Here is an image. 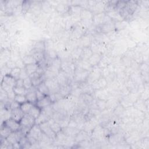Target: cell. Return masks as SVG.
<instances>
[{
  "label": "cell",
  "instance_id": "277c9868",
  "mask_svg": "<svg viewBox=\"0 0 149 149\" xmlns=\"http://www.w3.org/2000/svg\"><path fill=\"white\" fill-rule=\"evenodd\" d=\"M82 8L79 5H71L69 6L68 13L72 22L78 23L81 20L80 13Z\"/></svg>",
  "mask_w": 149,
  "mask_h": 149
},
{
  "label": "cell",
  "instance_id": "8d00e7d4",
  "mask_svg": "<svg viewBox=\"0 0 149 149\" xmlns=\"http://www.w3.org/2000/svg\"><path fill=\"white\" fill-rule=\"evenodd\" d=\"M41 112V109L36 106V105H34L33 107L31 108L30 111L29 112V114L32 117H33L35 119L40 115Z\"/></svg>",
  "mask_w": 149,
  "mask_h": 149
},
{
  "label": "cell",
  "instance_id": "6f0895ef",
  "mask_svg": "<svg viewBox=\"0 0 149 149\" xmlns=\"http://www.w3.org/2000/svg\"><path fill=\"white\" fill-rule=\"evenodd\" d=\"M68 126L69 127H75V128H78V123L77 122L72 118L70 117V120L69 122V123H68Z\"/></svg>",
  "mask_w": 149,
  "mask_h": 149
},
{
  "label": "cell",
  "instance_id": "cb8c5ba5",
  "mask_svg": "<svg viewBox=\"0 0 149 149\" xmlns=\"http://www.w3.org/2000/svg\"><path fill=\"white\" fill-rule=\"evenodd\" d=\"M1 81H3L7 84L10 86L12 87H14L16 86V79L14 78L13 76H12L10 74L4 76L3 77H2Z\"/></svg>",
  "mask_w": 149,
  "mask_h": 149
},
{
  "label": "cell",
  "instance_id": "f907efd6",
  "mask_svg": "<svg viewBox=\"0 0 149 149\" xmlns=\"http://www.w3.org/2000/svg\"><path fill=\"white\" fill-rule=\"evenodd\" d=\"M14 100L16 101V102H17L18 103H19L20 104H22L27 101L26 96L24 95H16L15 97L14 98Z\"/></svg>",
  "mask_w": 149,
  "mask_h": 149
},
{
  "label": "cell",
  "instance_id": "ba28073f",
  "mask_svg": "<svg viewBox=\"0 0 149 149\" xmlns=\"http://www.w3.org/2000/svg\"><path fill=\"white\" fill-rule=\"evenodd\" d=\"M44 83L48 88L50 94L59 92L60 86L58 83L56 77L52 79H45Z\"/></svg>",
  "mask_w": 149,
  "mask_h": 149
},
{
  "label": "cell",
  "instance_id": "f546056e",
  "mask_svg": "<svg viewBox=\"0 0 149 149\" xmlns=\"http://www.w3.org/2000/svg\"><path fill=\"white\" fill-rule=\"evenodd\" d=\"M12 130L6 125H3V123L1 124V130H0V134L1 138L6 139L7 137L12 133Z\"/></svg>",
  "mask_w": 149,
  "mask_h": 149
},
{
  "label": "cell",
  "instance_id": "484cf974",
  "mask_svg": "<svg viewBox=\"0 0 149 149\" xmlns=\"http://www.w3.org/2000/svg\"><path fill=\"white\" fill-rule=\"evenodd\" d=\"M93 13L87 9L82 8L80 13V19L81 20H91L93 19Z\"/></svg>",
  "mask_w": 149,
  "mask_h": 149
},
{
  "label": "cell",
  "instance_id": "44dd1931",
  "mask_svg": "<svg viewBox=\"0 0 149 149\" xmlns=\"http://www.w3.org/2000/svg\"><path fill=\"white\" fill-rule=\"evenodd\" d=\"M62 130L66 136L69 137H75V136L80 130L77 128L72 127L69 126H66L64 128H62Z\"/></svg>",
  "mask_w": 149,
  "mask_h": 149
},
{
  "label": "cell",
  "instance_id": "e7e4bbea",
  "mask_svg": "<svg viewBox=\"0 0 149 149\" xmlns=\"http://www.w3.org/2000/svg\"><path fill=\"white\" fill-rule=\"evenodd\" d=\"M29 77V75L27 74L25 69H21V72H20V77L19 79H24L25 78H27Z\"/></svg>",
  "mask_w": 149,
  "mask_h": 149
},
{
  "label": "cell",
  "instance_id": "94428289",
  "mask_svg": "<svg viewBox=\"0 0 149 149\" xmlns=\"http://www.w3.org/2000/svg\"><path fill=\"white\" fill-rule=\"evenodd\" d=\"M16 67L20 68V69H24L25 68V64L23 62L22 59H19L17 61H16Z\"/></svg>",
  "mask_w": 149,
  "mask_h": 149
},
{
  "label": "cell",
  "instance_id": "836d02e7",
  "mask_svg": "<svg viewBox=\"0 0 149 149\" xmlns=\"http://www.w3.org/2000/svg\"><path fill=\"white\" fill-rule=\"evenodd\" d=\"M49 119L50 118L49 116H48L47 115H46L45 114L41 112V113L40 114V115L35 119V124L40 125V124L44 122L48 121Z\"/></svg>",
  "mask_w": 149,
  "mask_h": 149
},
{
  "label": "cell",
  "instance_id": "9c48e42d",
  "mask_svg": "<svg viewBox=\"0 0 149 149\" xmlns=\"http://www.w3.org/2000/svg\"><path fill=\"white\" fill-rule=\"evenodd\" d=\"M39 126H40L42 132L48 136L49 138H51L52 140H53L54 141V140L56 138V133L51 129L48 121L44 122V123L40 124Z\"/></svg>",
  "mask_w": 149,
  "mask_h": 149
},
{
  "label": "cell",
  "instance_id": "003e7915",
  "mask_svg": "<svg viewBox=\"0 0 149 149\" xmlns=\"http://www.w3.org/2000/svg\"><path fill=\"white\" fill-rule=\"evenodd\" d=\"M16 86L17 87H23V79H18L16 80Z\"/></svg>",
  "mask_w": 149,
  "mask_h": 149
},
{
  "label": "cell",
  "instance_id": "681fc988",
  "mask_svg": "<svg viewBox=\"0 0 149 149\" xmlns=\"http://www.w3.org/2000/svg\"><path fill=\"white\" fill-rule=\"evenodd\" d=\"M52 8L51 5L48 1H42L41 3V9L45 12H48L50 11L51 8Z\"/></svg>",
  "mask_w": 149,
  "mask_h": 149
},
{
  "label": "cell",
  "instance_id": "9f6ffc18",
  "mask_svg": "<svg viewBox=\"0 0 149 149\" xmlns=\"http://www.w3.org/2000/svg\"><path fill=\"white\" fill-rule=\"evenodd\" d=\"M126 1H118L116 5L115 9L118 12L122 8H123L126 6Z\"/></svg>",
  "mask_w": 149,
  "mask_h": 149
},
{
  "label": "cell",
  "instance_id": "f1b7e54d",
  "mask_svg": "<svg viewBox=\"0 0 149 149\" xmlns=\"http://www.w3.org/2000/svg\"><path fill=\"white\" fill-rule=\"evenodd\" d=\"M90 48L93 53H97L101 55V43L94 40L91 42Z\"/></svg>",
  "mask_w": 149,
  "mask_h": 149
},
{
  "label": "cell",
  "instance_id": "7bdbcfd3",
  "mask_svg": "<svg viewBox=\"0 0 149 149\" xmlns=\"http://www.w3.org/2000/svg\"><path fill=\"white\" fill-rule=\"evenodd\" d=\"M49 98L52 101V103L57 102L58 101H59L60 100L62 99L63 98H64L59 92H56L55 93H52V94H50L49 95Z\"/></svg>",
  "mask_w": 149,
  "mask_h": 149
},
{
  "label": "cell",
  "instance_id": "7402d4cb",
  "mask_svg": "<svg viewBox=\"0 0 149 149\" xmlns=\"http://www.w3.org/2000/svg\"><path fill=\"white\" fill-rule=\"evenodd\" d=\"M52 104L49 96V95H46L44 98H43L42 99L38 100L37 101L36 105L38 107H39L40 108L42 109L45 107H47L48 105H50Z\"/></svg>",
  "mask_w": 149,
  "mask_h": 149
},
{
  "label": "cell",
  "instance_id": "8fae6325",
  "mask_svg": "<svg viewBox=\"0 0 149 149\" xmlns=\"http://www.w3.org/2000/svg\"><path fill=\"white\" fill-rule=\"evenodd\" d=\"M94 40V38L93 34H85L79 39L80 43L81 45L80 47H82V48L89 47Z\"/></svg>",
  "mask_w": 149,
  "mask_h": 149
},
{
  "label": "cell",
  "instance_id": "603a6c76",
  "mask_svg": "<svg viewBox=\"0 0 149 149\" xmlns=\"http://www.w3.org/2000/svg\"><path fill=\"white\" fill-rule=\"evenodd\" d=\"M80 88L82 91V93H86L93 95L94 90L91 87V84H87L86 82H84L80 84Z\"/></svg>",
  "mask_w": 149,
  "mask_h": 149
},
{
  "label": "cell",
  "instance_id": "b9f144b4",
  "mask_svg": "<svg viewBox=\"0 0 149 149\" xmlns=\"http://www.w3.org/2000/svg\"><path fill=\"white\" fill-rule=\"evenodd\" d=\"M37 63H39L45 59L44 52H36L32 54Z\"/></svg>",
  "mask_w": 149,
  "mask_h": 149
},
{
  "label": "cell",
  "instance_id": "680465c9",
  "mask_svg": "<svg viewBox=\"0 0 149 149\" xmlns=\"http://www.w3.org/2000/svg\"><path fill=\"white\" fill-rule=\"evenodd\" d=\"M9 68L12 69L15 68H16V61L12 60V59H10L9 61H8L6 64H5Z\"/></svg>",
  "mask_w": 149,
  "mask_h": 149
},
{
  "label": "cell",
  "instance_id": "d4e9b609",
  "mask_svg": "<svg viewBox=\"0 0 149 149\" xmlns=\"http://www.w3.org/2000/svg\"><path fill=\"white\" fill-rule=\"evenodd\" d=\"M45 49V43L44 41H37L34 45V48L31 51L33 52L31 55L36 52H44Z\"/></svg>",
  "mask_w": 149,
  "mask_h": 149
},
{
  "label": "cell",
  "instance_id": "816d5d0a",
  "mask_svg": "<svg viewBox=\"0 0 149 149\" xmlns=\"http://www.w3.org/2000/svg\"><path fill=\"white\" fill-rule=\"evenodd\" d=\"M81 94H82V91H81L80 87H77V88L72 89L70 94H71L77 98H79Z\"/></svg>",
  "mask_w": 149,
  "mask_h": 149
},
{
  "label": "cell",
  "instance_id": "83f0119b",
  "mask_svg": "<svg viewBox=\"0 0 149 149\" xmlns=\"http://www.w3.org/2000/svg\"><path fill=\"white\" fill-rule=\"evenodd\" d=\"M48 122L50 125V126L52 130L56 134L62 130V127L59 123L56 122L53 118H50L48 120Z\"/></svg>",
  "mask_w": 149,
  "mask_h": 149
},
{
  "label": "cell",
  "instance_id": "4316f807",
  "mask_svg": "<svg viewBox=\"0 0 149 149\" xmlns=\"http://www.w3.org/2000/svg\"><path fill=\"white\" fill-rule=\"evenodd\" d=\"M72 87L70 84H67L62 86H60L59 92L65 98L70 94Z\"/></svg>",
  "mask_w": 149,
  "mask_h": 149
},
{
  "label": "cell",
  "instance_id": "3957f363",
  "mask_svg": "<svg viewBox=\"0 0 149 149\" xmlns=\"http://www.w3.org/2000/svg\"><path fill=\"white\" fill-rule=\"evenodd\" d=\"M90 72V71L85 70L80 68L76 67L73 81L80 83L86 82Z\"/></svg>",
  "mask_w": 149,
  "mask_h": 149
},
{
  "label": "cell",
  "instance_id": "d590c367",
  "mask_svg": "<svg viewBox=\"0 0 149 149\" xmlns=\"http://www.w3.org/2000/svg\"><path fill=\"white\" fill-rule=\"evenodd\" d=\"M118 1H107L105 6V13L115 9Z\"/></svg>",
  "mask_w": 149,
  "mask_h": 149
},
{
  "label": "cell",
  "instance_id": "d6986e66",
  "mask_svg": "<svg viewBox=\"0 0 149 149\" xmlns=\"http://www.w3.org/2000/svg\"><path fill=\"white\" fill-rule=\"evenodd\" d=\"M101 58H102L101 55L97 53H93L87 61L89 62V63L94 68L98 66V63L101 61Z\"/></svg>",
  "mask_w": 149,
  "mask_h": 149
},
{
  "label": "cell",
  "instance_id": "91938a15",
  "mask_svg": "<svg viewBox=\"0 0 149 149\" xmlns=\"http://www.w3.org/2000/svg\"><path fill=\"white\" fill-rule=\"evenodd\" d=\"M130 26L133 29L137 30V29H139V27L140 26V23L138 21L134 20H132L131 22H130Z\"/></svg>",
  "mask_w": 149,
  "mask_h": 149
},
{
  "label": "cell",
  "instance_id": "5b68a950",
  "mask_svg": "<svg viewBox=\"0 0 149 149\" xmlns=\"http://www.w3.org/2000/svg\"><path fill=\"white\" fill-rule=\"evenodd\" d=\"M105 136V128L100 125L96 126L91 133V137L97 141L103 140Z\"/></svg>",
  "mask_w": 149,
  "mask_h": 149
},
{
  "label": "cell",
  "instance_id": "30bf717a",
  "mask_svg": "<svg viewBox=\"0 0 149 149\" xmlns=\"http://www.w3.org/2000/svg\"><path fill=\"white\" fill-rule=\"evenodd\" d=\"M91 85L93 90L95 91L106 88L108 85V82L105 77L101 76L100 78H99Z\"/></svg>",
  "mask_w": 149,
  "mask_h": 149
},
{
  "label": "cell",
  "instance_id": "4fadbf2b",
  "mask_svg": "<svg viewBox=\"0 0 149 149\" xmlns=\"http://www.w3.org/2000/svg\"><path fill=\"white\" fill-rule=\"evenodd\" d=\"M106 16L107 15L105 12L93 14V24L94 26H97L103 24L105 22Z\"/></svg>",
  "mask_w": 149,
  "mask_h": 149
},
{
  "label": "cell",
  "instance_id": "7a4b0ae2",
  "mask_svg": "<svg viewBox=\"0 0 149 149\" xmlns=\"http://www.w3.org/2000/svg\"><path fill=\"white\" fill-rule=\"evenodd\" d=\"M20 130L26 136L32 126L35 125V119L29 113H25L20 121Z\"/></svg>",
  "mask_w": 149,
  "mask_h": 149
},
{
  "label": "cell",
  "instance_id": "ab89813d",
  "mask_svg": "<svg viewBox=\"0 0 149 149\" xmlns=\"http://www.w3.org/2000/svg\"><path fill=\"white\" fill-rule=\"evenodd\" d=\"M36 88L37 90H38L40 92H41L42 93H43L45 95H49L50 94L49 90L48 88L47 87V86H46V84H45L44 81L41 83L40 85H38L36 87Z\"/></svg>",
  "mask_w": 149,
  "mask_h": 149
},
{
  "label": "cell",
  "instance_id": "7c38bea8",
  "mask_svg": "<svg viewBox=\"0 0 149 149\" xmlns=\"http://www.w3.org/2000/svg\"><path fill=\"white\" fill-rule=\"evenodd\" d=\"M3 125L8 126L12 132H16L20 129V124L19 122H17L15 120H14L12 118H10L3 123Z\"/></svg>",
  "mask_w": 149,
  "mask_h": 149
},
{
  "label": "cell",
  "instance_id": "e0dca14e",
  "mask_svg": "<svg viewBox=\"0 0 149 149\" xmlns=\"http://www.w3.org/2000/svg\"><path fill=\"white\" fill-rule=\"evenodd\" d=\"M107 1H97V3L93 9V14L105 12V6Z\"/></svg>",
  "mask_w": 149,
  "mask_h": 149
},
{
  "label": "cell",
  "instance_id": "60d3db41",
  "mask_svg": "<svg viewBox=\"0 0 149 149\" xmlns=\"http://www.w3.org/2000/svg\"><path fill=\"white\" fill-rule=\"evenodd\" d=\"M31 5V1H23L22 3V13L23 14H26L28 11L30 9Z\"/></svg>",
  "mask_w": 149,
  "mask_h": 149
},
{
  "label": "cell",
  "instance_id": "5bb4252c",
  "mask_svg": "<svg viewBox=\"0 0 149 149\" xmlns=\"http://www.w3.org/2000/svg\"><path fill=\"white\" fill-rule=\"evenodd\" d=\"M91 138V134L84 131V130H80L75 136L74 140L76 143H80L84 140H90Z\"/></svg>",
  "mask_w": 149,
  "mask_h": 149
},
{
  "label": "cell",
  "instance_id": "4dcf8cb0",
  "mask_svg": "<svg viewBox=\"0 0 149 149\" xmlns=\"http://www.w3.org/2000/svg\"><path fill=\"white\" fill-rule=\"evenodd\" d=\"M127 25V22L125 20L122 21L114 22V26L115 31H121L125 29Z\"/></svg>",
  "mask_w": 149,
  "mask_h": 149
},
{
  "label": "cell",
  "instance_id": "ac0fdd59",
  "mask_svg": "<svg viewBox=\"0 0 149 149\" xmlns=\"http://www.w3.org/2000/svg\"><path fill=\"white\" fill-rule=\"evenodd\" d=\"M105 14L113 22H116V21H122L124 19L123 17L121 16L120 15L119 12L116 10V9L112 10L111 11L106 12Z\"/></svg>",
  "mask_w": 149,
  "mask_h": 149
},
{
  "label": "cell",
  "instance_id": "2e32d148",
  "mask_svg": "<svg viewBox=\"0 0 149 149\" xmlns=\"http://www.w3.org/2000/svg\"><path fill=\"white\" fill-rule=\"evenodd\" d=\"M24 114L25 113L22 111L21 108L19 107L18 108H16L11 111V118L20 122Z\"/></svg>",
  "mask_w": 149,
  "mask_h": 149
},
{
  "label": "cell",
  "instance_id": "d6a6232c",
  "mask_svg": "<svg viewBox=\"0 0 149 149\" xmlns=\"http://www.w3.org/2000/svg\"><path fill=\"white\" fill-rule=\"evenodd\" d=\"M93 54L92 51L91 50L90 47H83L82 48V53L80 59L83 60H88V58L91 56Z\"/></svg>",
  "mask_w": 149,
  "mask_h": 149
},
{
  "label": "cell",
  "instance_id": "74e56055",
  "mask_svg": "<svg viewBox=\"0 0 149 149\" xmlns=\"http://www.w3.org/2000/svg\"><path fill=\"white\" fill-rule=\"evenodd\" d=\"M33 105L34 104L33 103L29 101H26L20 104V108L24 113H29V111H30L31 108L33 107Z\"/></svg>",
  "mask_w": 149,
  "mask_h": 149
},
{
  "label": "cell",
  "instance_id": "c3c4849f",
  "mask_svg": "<svg viewBox=\"0 0 149 149\" xmlns=\"http://www.w3.org/2000/svg\"><path fill=\"white\" fill-rule=\"evenodd\" d=\"M20 72H21V69L16 67L11 70L10 74L17 80V79H19Z\"/></svg>",
  "mask_w": 149,
  "mask_h": 149
},
{
  "label": "cell",
  "instance_id": "be15d7a7",
  "mask_svg": "<svg viewBox=\"0 0 149 149\" xmlns=\"http://www.w3.org/2000/svg\"><path fill=\"white\" fill-rule=\"evenodd\" d=\"M36 97H37V101L42 99L43 98H44V97L46 96L45 95H44L43 93H42L41 92H40V91L38 90H37V88H36Z\"/></svg>",
  "mask_w": 149,
  "mask_h": 149
},
{
  "label": "cell",
  "instance_id": "bcb514c9",
  "mask_svg": "<svg viewBox=\"0 0 149 149\" xmlns=\"http://www.w3.org/2000/svg\"><path fill=\"white\" fill-rule=\"evenodd\" d=\"M61 64H62V61L61 59L57 57L52 60V63L51 65L54 66L55 68L59 70H61Z\"/></svg>",
  "mask_w": 149,
  "mask_h": 149
},
{
  "label": "cell",
  "instance_id": "f6af8a7d",
  "mask_svg": "<svg viewBox=\"0 0 149 149\" xmlns=\"http://www.w3.org/2000/svg\"><path fill=\"white\" fill-rule=\"evenodd\" d=\"M6 140L11 144H14L18 142L17 136L15 132H12V133L7 137Z\"/></svg>",
  "mask_w": 149,
  "mask_h": 149
},
{
  "label": "cell",
  "instance_id": "03108f58",
  "mask_svg": "<svg viewBox=\"0 0 149 149\" xmlns=\"http://www.w3.org/2000/svg\"><path fill=\"white\" fill-rule=\"evenodd\" d=\"M42 75L40 74L39 73H38L37 71L34 72L33 73L31 74L30 76H29V77L31 79V80H34V79H38L40 77H41Z\"/></svg>",
  "mask_w": 149,
  "mask_h": 149
},
{
  "label": "cell",
  "instance_id": "db71d44e",
  "mask_svg": "<svg viewBox=\"0 0 149 149\" xmlns=\"http://www.w3.org/2000/svg\"><path fill=\"white\" fill-rule=\"evenodd\" d=\"M11 69L9 68L6 65H5L4 66H3L2 67H1V76L2 77H3L5 75L7 74H9L10 72H11Z\"/></svg>",
  "mask_w": 149,
  "mask_h": 149
},
{
  "label": "cell",
  "instance_id": "1f68e13d",
  "mask_svg": "<svg viewBox=\"0 0 149 149\" xmlns=\"http://www.w3.org/2000/svg\"><path fill=\"white\" fill-rule=\"evenodd\" d=\"M38 66H39L38 63H32V64H29V65H26L24 69H25L27 74L29 76L31 74H32L34 72L37 71Z\"/></svg>",
  "mask_w": 149,
  "mask_h": 149
},
{
  "label": "cell",
  "instance_id": "6125c7cd",
  "mask_svg": "<svg viewBox=\"0 0 149 149\" xmlns=\"http://www.w3.org/2000/svg\"><path fill=\"white\" fill-rule=\"evenodd\" d=\"M20 107V104L19 103H18L17 102H16L15 100H12L10 103V109L11 110H12V109H14L16 108H18Z\"/></svg>",
  "mask_w": 149,
  "mask_h": 149
},
{
  "label": "cell",
  "instance_id": "8992f818",
  "mask_svg": "<svg viewBox=\"0 0 149 149\" xmlns=\"http://www.w3.org/2000/svg\"><path fill=\"white\" fill-rule=\"evenodd\" d=\"M101 71L102 69L98 66L94 67L92 70L90 71L86 82L89 84H91L92 83H93L94 81H95L102 76Z\"/></svg>",
  "mask_w": 149,
  "mask_h": 149
},
{
  "label": "cell",
  "instance_id": "9a60e30c",
  "mask_svg": "<svg viewBox=\"0 0 149 149\" xmlns=\"http://www.w3.org/2000/svg\"><path fill=\"white\" fill-rule=\"evenodd\" d=\"M36 87L33 86L30 89L27 90V94L26 95L27 101L33 103L34 105H36L37 101L36 94Z\"/></svg>",
  "mask_w": 149,
  "mask_h": 149
},
{
  "label": "cell",
  "instance_id": "11a10c76",
  "mask_svg": "<svg viewBox=\"0 0 149 149\" xmlns=\"http://www.w3.org/2000/svg\"><path fill=\"white\" fill-rule=\"evenodd\" d=\"M0 99H1V102H5L7 101L8 98V93L6 91H5L3 88H1V95H0Z\"/></svg>",
  "mask_w": 149,
  "mask_h": 149
},
{
  "label": "cell",
  "instance_id": "7dc6e473",
  "mask_svg": "<svg viewBox=\"0 0 149 149\" xmlns=\"http://www.w3.org/2000/svg\"><path fill=\"white\" fill-rule=\"evenodd\" d=\"M23 87L26 90H29L33 87L31 79L29 77L23 79Z\"/></svg>",
  "mask_w": 149,
  "mask_h": 149
},
{
  "label": "cell",
  "instance_id": "f35d334b",
  "mask_svg": "<svg viewBox=\"0 0 149 149\" xmlns=\"http://www.w3.org/2000/svg\"><path fill=\"white\" fill-rule=\"evenodd\" d=\"M23 62L25 64V65H29V64H32V63H37L36 60L34 59L33 56L32 55H24L22 58Z\"/></svg>",
  "mask_w": 149,
  "mask_h": 149
},
{
  "label": "cell",
  "instance_id": "ee69618b",
  "mask_svg": "<svg viewBox=\"0 0 149 149\" xmlns=\"http://www.w3.org/2000/svg\"><path fill=\"white\" fill-rule=\"evenodd\" d=\"M13 91L16 95H26L27 93V90H26L24 87H13Z\"/></svg>",
  "mask_w": 149,
  "mask_h": 149
},
{
  "label": "cell",
  "instance_id": "52a82bcc",
  "mask_svg": "<svg viewBox=\"0 0 149 149\" xmlns=\"http://www.w3.org/2000/svg\"><path fill=\"white\" fill-rule=\"evenodd\" d=\"M93 97L95 98L107 101L108 100L111 98L112 95L109 90L106 87L105 88L95 90L94 92Z\"/></svg>",
  "mask_w": 149,
  "mask_h": 149
},
{
  "label": "cell",
  "instance_id": "f5cc1de1",
  "mask_svg": "<svg viewBox=\"0 0 149 149\" xmlns=\"http://www.w3.org/2000/svg\"><path fill=\"white\" fill-rule=\"evenodd\" d=\"M1 87L2 88H3L5 91H6L7 92V93H10L12 91H13V87H11L10 86L7 84L6 83H5L4 81H2L1 83Z\"/></svg>",
  "mask_w": 149,
  "mask_h": 149
},
{
  "label": "cell",
  "instance_id": "e575fe53",
  "mask_svg": "<svg viewBox=\"0 0 149 149\" xmlns=\"http://www.w3.org/2000/svg\"><path fill=\"white\" fill-rule=\"evenodd\" d=\"M55 111L54 110L52 104L41 109V112L44 113V114H45L46 115L49 116L50 118H51L52 117Z\"/></svg>",
  "mask_w": 149,
  "mask_h": 149
},
{
  "label": "cell",
  "instance_id": "ffe728a7",
  "mask_svg": "<svg viewBox=\"0 0 149 149\" xmlns=\"http://www.w3.org/2000/svg\"><path fill=\"white\" fill-rule=\"evenodd\" d=\"M81 53H82V47L78 46L74 48L70 54L72 59L76 62L79 61L81 59Z\"/></svg>",
  "mask_w": 149,
  "mask_h": 149
},
{
  "label": "cell",
  "instance_id": "6da1fadb",
  "mask_svg": "<svg viewBox=\"0 0 149 149\" xmlns=\"http://www.w3.org/2000/svg\"><path fill=\"white\" fill-rule=\"evenodd\" d=\"M43 132H42L39 125L35 124L30 129L29 133L26 134V137L31 146L39 145L40 141L42 137Z\"/></svg>",
  "mask_w": 149,
  "mask_h": 149
}]
</instances>
